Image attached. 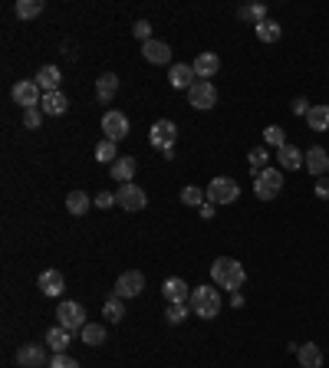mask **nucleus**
Instances as JSON below:
<instances>
[{
  "label": "nucleus",
  "mask_w": 329,
  "mask_h": 368,
  "mask_svg": "<svg viewBox=\"0 0 329 368\" xmlns=\"http://www.w3.org/2000/svg\"><path fill=\"white\" fill-rule=\"evenodd\" d=\"M211 283H214L218 289H231V293H237V289L247 283V270L234 257H218L214 263H211Z\"/></svg>",
  "instance_id": "f257e3e1"
},
{
  "label": "nucleus",
  "mask_w": 329,
  "mask_h": 368,
  "mask_svg": "<svg viewBox=\"0 0 329 368\" xmlns=\"http://www.w3.org/2000/svg\"><path fill=\"white\" fill-rule=\"evenodd\" d=\"M188 306H191L194 316H201V319H214V316L220 313L224 300H220V289L211 283V287H194Z\"/></svg>",
  "instance_id": "f03ea898"
},
{
  "label": "nucleus",
  "mask_w": 329,
  "mask_h": 368,
  "mask_svg": "<svg viewBox=\"0 0 329 368\" xmlns=\"http://www.w3.org/2000/svg\"><path fill=\"white\" fill-rule=\"evenodd\" d=\"M283 191V171L280 168H263L261 175H254V194L257 201H274Z\"/></svg>",
  "instance_id": "7ed1b4c3"
},
{
  "label": "nucleus",
  "mask_w": 329,
  "mask_h": 368,
  "mask_svg": "<svg viewBox=\"0 0 329 368\" xmlns=\"http://www.w3.org/2000/svg\"><path fill=\"white\" fill-rule=\"evenodd\" d=\"M241 197V184L234 181V177H211V184H207V201L211 204H234Z\"/></svg>",
  "instance_id": "20e7f679"
},
{
  "label": "nucleus",
  "mask_w": 329,
  "mask_h": 368,
  "mask_svg": "<svg viewBox=\"0 0 329 368\" xmlns=\"http://www.w3.org/2000/svg\"><path fill=\"white\" fill-rule=\"evenodd\" d=\"M56 326H63L66 332H82L86 329V309L82 302H59L56 306Z\"/></svg>",
  "instance_id": "39448f33"
},
{
  "label": "nucleus",
  "mask_w": 329,
  "mask_h": 368,
  "mask_svg": "<svg viewBox=\"0 0 329 368\" xmlns=\"http://www.w3.org/2000/svg\"><path fill=\"white\" fill-rule=\"evenodd\" d=\"M175 142H178V125L171 122V119H158V122L151 125V132H149V145L151 148H175Z\"/></svg>",
  "instance_id": "423d86ee"
},
{
  "label": "nucleus",
  "mask_w": 329,
  "mask_h": 368,
  "mask_svg": "<svg viewBox=\"0 0 329 368\" xmlns=\"http://www.w3.org/2000/svg\"><path fill=\"white\" fill-rule=\"evenodd\" d=\"M188 106L191 109H214L218 106V89H214V82H207V79H198L188 89Z\"/></svg>",
  "instance_id": "0eeeda50"
},
{
  "label": "nucleus",
  "mask_w": 329,
  "mask_h": 368,
  "mask_svg": "<svg viewBox=\"0 0 329 368\" xmlns=\"http://www.w3.org/2000/svg\"><path fill=\"white\" fill-rule=\"evenodd\" d=\"M115 204L129 211V214H135V211H145L149 204V194L142 191L138 184H119V191H115Z\"/></svg>",
  "instance_id": "6e6552de"
},
{
  "label": "nucleus",
  "mask_w": 329,
  "mask_h": 368,
  "mask_svg": "<svg viewBox=\"0 0 329 368\" xmlns=\"http://www.w3.org/2000/svg\"><path fill=\"white\" fill-rule=\"evenodd\" d=\"M10 96H14V102L20 106V109H33V106H40L43 102V89L37 86V79H20Z\"/></svg>",
  "instance_id": "1a4fd4ad"
},
{
  "label": "nucleus",
  "mask_w": 329,
  "mask_h": 368,
  "mask_svg": "<svg viewBox=\"0 0 329 368\" xmlns=\"http://www.w3.org/2000/svg\"><path fill=\"white\" fill-rule=\"evenodd\" d=\"M142 289H145V276H142L138 270H129V273H122V276L115 280L112 296H119V300H135Z\"/></svg>",
  "instance_id": "9d476101"
},
{
  "label": "nucleus",
  "mask_w": 329,
  "mask_h": 368,
  "mask_svg": "<svg viewBox=\"0 0 329 368\" xmlns=\"http://www.w3.org/2000/svg\"><path fill=\"white\" fill-rule=\"evenodd\" d=\"M162 296L168 300V306H188L191 300V287L181 280V276H168L162 283Z\"/></svg>",
  "instance_id": "9b49d317"
},
{
  "label": "nucleus",
  "mask_w": 329,
  "mask_h": 368,
  "mask_svg": "<svg viewBox=\"0 0 329 368\" xmlns=\"http://www.w3.org/2000/svg\"><path fill=\"white\" fill-rule=\"evenodd\" d=\"M102 132H106V138L109 142H122L125 135H129V119H125V112H119V109H109L106 115H102Z\"/></svg>",
  "instance_id": "f8f14e48"
},
{
  "label": "nucleus",
  "mask_w": 329,
  "mask_h": 368,
  "mask_svg": "<svg viewBox=\"0 0 329 368\" xmlns=\"http://www.w3.org/2000/svg\"><path fill=\"white\" fill-rule=\"evenodd\" d=\"M276 162H280L283 171H300V168H306V151L287 142L283 148H276Z\"/></svg>",
  "instance_id": "ddd939ff"
},
{
  "label": "nucleus",
  "mask_w": 329,
  "mask_h": 368,
  "mask_svg": "<svg viewBox=\"0 0 329 368\" xmlns=\"http://www.w3.org/2000/svg\"><path fill=\"white\" fill-rule=\"evenodd\" d=\"M17 365L20 368L50 365V362H46V349H43V345H20V349H17Z\"/></svg>",
  "instance_id": "4468645a"
},
{
  "label": "nucleus",
  "mask_w": 329,
  "mask_h": 368,
  "mask_svg": "<svg viewBox=\"0 0 329 368\" xmlns=\"http://www.w3.org/2000/svg\"><path fill=\"white\" fill-rule=\"evenodd\" d=\"M142 56L149 59L151 66H164V63H171V46L164 40H149L142 43Z\"/></svg>",
  "instance_id": "2eb2a0df"
},
{
  "label": "nucleus",
  "mask_w": 329,
  "mask_h": 368,
  "mask_svg": "<svg viewBox=\"0 0 329 368\" xmlns=\"http://www.w3.org/2000/svg\"><path fill=\"white\" fill-rule=\"evenodd\" d=\"M135 158H129V155H119L115 162L109 164V175L112 181H119V184H132V177H135Z\"/></svg>",
  "instance_id": "dca6fc26"
},
{
  "label": "nucleus",
  "mask_w": 329,
  "mask_h": 368,
  "mask_svg": "<svg viewBox=\"0 0 329 368\" xmlns=\"http://www.w3.org/2000/svg\"><path fill=\"white\" fill-rule=\"evenodd\" d=\"M191 69H194V76H198V79L211 82V76L220 69V56L218 53H198V56H194V63H191Z\"/></svg>",
  "instance_id": "f3484780"
},
{
  "label": "nucleus",
  "mask_w": 329,
  "mask_h": 368,
  "mask_svg": "<svg viewBox=\"0 0 329 368\" xmlns=\"http://www.w3.org/2000/svg\"><path fill=\"white\" fill-rule=\"evenodd\" d=\"M115 93H119V76L115 72H102L96 79V99L99 106H109L112 99H115Z\"/></svg>",
  "instance_id": "a211bd4d"
},
{
  "label": "nucleus",
  "mask_w": 329,
  "mask_h": 368,
  "mask_svg": "<svg viewBox=\"0 0 329 368\" xmlns=\"http://www.w3.org/2000/svg\"><path fill=\"white\" fill-rule=\"evenodd\" d=\"M168 82H171L175 89H185V93H188L194 82H198V76H194V69L188 66V63H175V66L168 69Z\"/></svg>",
  "instance_id": "6ab92c4d"
},
{
  "label": "nucleus",
  "mask_w": 329,
  "mask_h": 368,
  "mask_svg": "<svg viewBox=\"0 0 329 368\" xmlns=\"http://www.w3.org/2000/svg\"><path fill=\"white\" fill-rule=\"evenodd\" d=\"M40 289L43 296H50V300H56L63 289H66V280H63V273L59 270H43L40 273Z\"/></svg>",
  "instance_id": "aec40b11"
},
{
  "label": "nucleus",
  "mask_w": 329,
  "mask_h": 368,
  "mask_svg": "<svg viewBox=\"0 0 329 368\" xmlns=\"http://www.w3.org/2000/svg\"><path fill=\"white\" fill-rule=\"evenodd\" d=\"M306 168H310V175H329V151L323 145H313L306 151Z\"/></svg>",
  "instance_id": "412c9836"
},
{
  "label": "nucleus",
  "mask_w": 329,
  "mask_h": 368,
  "mask_svg": "<svg viewBox=\"0 0 329 368\" xmlns=\"http://www.w3.org/2000/svg\"><path fill=\"white\" fill-rule=\"evenodd\" d=\"M59 82H63L59 66H43L40 72H37V86L43 89V96H46V93H59Z\"/></svg>",
  "instance_id": "4be33fe9"
},
{
  "label": "nucleus",
  "mask_w": 329,
  "mask_h": 368,
  "mask_svg": "<svg viewBox=\"0 0 329 368\" xmlns=\"http://www.w3.org/2000/svg\"><path fill=\"white\" fill-rule=\"evenodd\" d=\"M297 358H300V368H323V349L316 342H303Z\"/></svg>",
  "instance_id": "5701e85b"
},
{
  "label": "nucleus",
  "mask_w": 329,
  "mask_h": 368,
  "mask_svg": "<svg viewBox=\"0 0 329 368\" xmlns=\"http://www.w3.org/2000/svg\"><path fill=\"white\" fill-rule=\"evenodd\" d=\"M40 109H43V115H66V109H69L66 93H46L40 102Z\"/></svg>",
  "instance_id": "b1692460"
},
{
  "label": "nucleus",
  "mask_w": 329,
  "mask_h": 368,
  "mask_svg": "<svg viewBox=\"0 0 329 368\" xmlns=\"http://www.w3.org/2000/svg\"><path fill=\"white\" fill-rule=\"evenodd\" d=\"M69 342H73V332H66L63 326H53L46 332V349H53V355H63L69 349Z\"/></svg>",
  "instance_id": "393cba45"
},
{
  "label": "nucleus",
  "mask_w": 329,
  "mask_h": 368,
  "mask_svg": "<svg viewBox=\"0 0 329 368\" xmlns=\"http://www.w3.org/2000/svg\"><path fill=\"white\" fill-rule=\"evenodd\" d=\"M89 204H93V197L86 191H69L66 194V211L73 214V217H82L86 211H89Z\"/></svg>",
  "instance_id": "a878e982"
},
{
  "label": "nucleus",
  "mask_w": 329,
  "mask_h": 368,
  "mask_svg": "<svg viewBox=\"0 0 329 368\" xmlns=\"http://www.w3.org/2000/svg\"><path fill=\"white\" fill-rule=\"evenodd\" d=\"M306 122H310L313 132H329V106H310Z\"/></svg>",
  "instance_id": "bb28decb"
},
{
  "label": "nucleus",
  "mask_w": 329,
  "mask_h": 368,
  "mask_svg": "<svg viewBox=\"0 0 329 368\" xmlns=\"http://www.w3.org/2000/svg\"><path fill=\"white\" fill-rule=\"evenodd\" d=\"M254 30H257V40H261V43H276L280 37H283V27H280V23H274L270 17H267L263 23H257Z\"/></svg>",
  "instance_id": "cd10ccee"
},
{
  "label": "nucleus",
  "mask_w": 329,
  "mask_h": 368,
  "mask_svg": "<svg viewBox=\"0 0 329 368\" xmlns=\"http://www.w3.org/2000/svg\"><path fill=\"white\" fill-rule=\"evenodd\" d=\"M43 7H46V3H43V0H17V17H20V20H33V17H40L43 14Z\"/></svg>",
  "instance_id": "c85d7f7f"
},
{
  "label": "nucleus",
  "mask_w": 329,
  "mask_h": 368,
  "mask_svg": "<svg viewBox=\"0 0 329 368\" xmlns=\"http://www.w3.org/2000/svg\"><path fill=\"white\" fill-rule=\"evenodd\" d=\"M237 17L257 27V23H263V20H267V7H263V3H250V7H241V10H237Z\"/></svg>",
  "instance_id": "c756f323"
},
{
  "label": "nucleus",
  "mask_w": 329,
  "mask_h": 368,
  "mask_svg": "<svg viewBox=\"0 0 329 368\" xmlns=\"http://www.w3.org/2000/svg\"><path fill=\"white\" fill-rule=\"evenodd\" d=\"M79 339L86 342V345H102V342H106V329L99 326V322H86V329L79 332Z\"/></svg>",
  "instance_id": "7c9ffc66"
},
{
  "label": "nucleus",
  "mask_w": 329,
  "mask_h": 368,
  "mask_svg": "<svg viewBox=\"0 0 329 368\" xmlns=\"http://www.w3.org/2000/svg\"><path fill=\"white\" fill-rule=\"evenodd\" d=\"M181 204H188V207H201V204H207V191H201L198 184H188V188L181 191Z\"/></svg>",
  "instance_id": "2f4dec72"
},
{
  "label": "nucleus",
  "mask_w": 329,
  "mask_h": 368,
  "mask_svg": "<svg viewBox=\"0 0 329 368\" xmlns=\"http://www.w3.org/2000/svg\"><path fill=\"white\" fill-rule=\"evenodd\" d=\"M119 158V148H115V142H109V138H102L96 145V162H102V164H112Z\"/></svg>",
  "instance_id": "473e14b6"
},
{
  "label": "nucleus",
  "mask_w": 329,
  "mask_h": 368,
  "mask_svg": "<svg viewBox=\"0 0 329 368\" xmlns=\"http://www.w3.org/2000/svg\"><path fill=\"white\" fill-rule=\"evenodd\" d=\"M102 316L109 319V322H122V316H125V306L119 296H109L106 300V306H102Z\"/></svg>",
  "instance_id": "72a5a7b5"
},
{
  "label": "nucleus",
  "mask_w": 329,
  "mask_h": 368,
  "mask_svg": "<svg viewBox=\"0 0 329 368\" xmlns=\"http://www.w3.org/2000/svg\"><path fill=\"white\" fill-rule=\"evenodd\" d=\"M263 138H267V145H276V148L287 145V132H283L280 125H267V128H263Z\"/></svg>",
  "instance_id": "f704fd0d"
},
{
  "label": "nucleus",
  "mask_w": 329,
  "mask_h": 368,
  "mask_svg": "<svg viewBox=\"0 0 329 368\" xmlns=\"http://www.w3.org/2000/svg\"><path fill=\"white\" fill-rule=\"evenodd\" d=\"M267 158H270V155H267L263 148H254L250 155H247V164H250V171H254V175H261L263 168H267Z\"/></svg>",
  "instance_id": "c9c22d12"
},
{
  "label": "nucleus",
  "mask_w": 329,
  "mask_h": 368,
  "mask_svg": "<svg viewBox=\"0 0 329 368\" xmlns=\"http://www.w3.org/2000/svg\"><path fill=\"white\" fill-rule=\"evenodd\" d=\"M188 309H191V306H168L164 319H168L171 326H178V322H185V319H188Z\"/></svg>",
  "instance_id": "e433bc0d"
},
{
  "label": "nucleus",
  "mask_w": 329,
  "mask_h": 368,
  "mask_svg": "<svg viewBox=\"0 0 329 368\" xmlns=\"http://www.w3.org/2000/svg\"><path fill=\"white\" fill-rule=\"evenodd\" d=\"M40 122H43V109H40V106L24 109V125H27V128H40Z\"/></svg>",
  "instance_id": "4c0bfd02"
},
{
  "label": "nucleus",
  "mask_w": 329,
  "mask_h": 368,
  "mask_svg": "<svg viewBox=\"0 0 329 368\" xmlns=\"http://www.w3.org/2000/svg\"><path fill=\"white\" fill-rule=\"evenodd\" d=\"M46 368H79V362H76V358H69V355L63 352V355H53Z\"/></svg>",
  "instance_id": "58836bf2"
},
{
  "label": "nucleus",
  "mask_w": 329,
  "mask_h": 368,
  "mask_svg": "<svg viewBox=\"0 0 329 368\" xmlns=\"http://www.w3.org/2000/svg\"><path fill=\"white\" fill-rule=\"evenodd\" d=\"M132 33H135L142 43H149L151 40V23H149V20H138L135 27H132Z\"/></svg>",
  "instance_id": "ea45409f"
},
{
  "label": "nucleus",
  "mask_w": 329,
  "mask_h": 368,
  "mask_svg": "<svg viewBox=\"0 0 329 368\" xmlns=\"http://www.w3.org/2000/svg\"><path fill=\"white\" fill-rule=\"evenodd\" d=\"M93 204H96V207H102V211H106V207H112V204H115V194H109V191H99L96 197H93Z\"/></svg>",
  "instance_id": "a19ab883"
},
{
  "label": "nucleus",
  "mask_w": 329,
  "mask_h": 368,
  "mask_svg": "<svg viewBox=\"0 0 329 368\" xmlns=\"http://www.w3.org/2000/svg\"><path fill=\"white\" fill-rule=\"evenodd\" d=\"M290 109H293V115H303V119H306V112H310V102H306V99H293V106H290Z\"/></svg>",
  "instance_id": "79ce46f5"
},
{
  "label": "nucleus",
  "mask_w": 329,
  "mask_h": 368,
  "mask_svg": "<svg viewBox=\"0 0 329 368\" xmlns=\"http://www.w3.org/2000/svg\"><path fill=\"white\" fill-rule=\"evenodd\" d=\"M316 197H319V201H329V177H323V181L316 184Z\"/></svg>",
  "instance_id": "37998d69"
},
{
  "label": "nucleus",
  "mask_w": 329,
  "mask_h": 368,
  "mask_svg": "<svg viewBox=\"0 0 329 368\" xmlns=\"http://www.w3.org/2000/svg\"><path fill=\"white\" fill-rule=\"evenodd\" d=\"M214 207H218V204H211V201H207V204H201L198 211H201V217H205V220H211V217H214Z\"/></svg>",
  "instance_id": "c03bdc74"
},
{
  "label": "nucleus",
  "mask_w": 329,
  "mask_h": 368,
  "mask_svg": "<svg viewBox=\"0 0 329 368\" xmlns=\"http://www.w3.org/2000/svg\"><path fill=\"white\" fill-rule=\"evenodd\" d=\"M231 306H244V296H241V293H231Z\"/></svg>",
  "instance_id": "a18cd8bd"
}]
</instances>
